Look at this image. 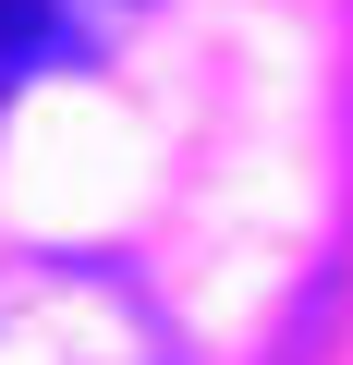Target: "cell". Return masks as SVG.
<instances>
[{"mask_svg":"<svg viewBox=\"0 0 353 365\" xmlns=\"http://www.w3.org/2000/svg\"><path fill=\"white\" fill-rule=\"evenodd\" d=\"M61 37H73V0H0V73H25Z\"/></svg>","mask_w":353,"mask_h":365,"instance_id":"6da1fadb","label":"cell"}]
</instances>
